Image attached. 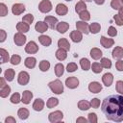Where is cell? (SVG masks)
Segmentation results:
<instances>
[{
  "mask_svg": "<svg viewBox=\"0 0 123 123\" xmlns=\"http://www.w3.org/2000/svg\"><path fill=\"white\" fill-rule=\"evenodd\" d=\"M102 112L110 121H123V95L112 94L106 97L101 104Z\"/></svg>",
  "mask_w": 123,
  "mask_h": 123,
  "instance_id": "1",
  "label": "cell"
},
{
  "mask_svg": "<svg viewBox=\"0 0 123 123\" xmlns=\"http://www.w3.org/2000/svg\"><path fill=\"white\" fill-rule=\"evenodd\" d=\"M48 86L51 89V91L54 92L55 94H58L59 95V94H62L63 92V84L59 79L50 82L48 84Z\"/></svg>",
  "mask_w": 123,
  "mask_h": 123,
  "instance_id": "2",
  "label": "cell"
},
{
  "mask_svg": "<svg viewBox=\"0 0 123 123\" xmlns=\"http://www.w3.org/2000/svg\"><path fill=\"white\" fill-rule=\"evenodd\" d=\"M52 3L50 0H41L38 4V10L42 13H48L52 11Z\"/></svg>",
  "mask_w": 123,
  "mask_h": 123,
  "instance_id": "3",
  "label": "cell"
},
{
  "mask_svg": "<svg viewBox=\"0 0 123 123\" xmlns=\"http://www.w3.org/2000/svg\"><path fill=\"white\" fill-rule=\"evenodd\" d=\"M63 118V113L61 111H55L49 113L48 115V120L51 123H57V122H61L62 121Z\"/></svg>",
  "mask_w": 123,
  "mask_h": 123,
  "instance_id": "4",
  "label": "cell"
},
{
  "mask_svg": "<svg viewBox=\"0 0 123 123\" xmlns=\"http://www.w3.org/2000/svg\"><path fill=\"white\" fill-rule=\"evenodd\" d=\"M27 40V37L26 36L24 35V33H20V32H17L14 36H13V42L15 43V45L17 46H23L25 44Z\"/></svg>",
  "mask_w": 123,
  "mask_h": 123,
  "instance_id": "5",
  "label": "cell"
},
{
  "mask_svg": "<svg viewBox=\"0 0 123 123\" xmlns=\"http://www.w3.org/2000/svg\"><path fill=\"white\" fill-rule=\"evenodd\" d=\"M30 81V75L27 71H20L17 76V82L21 86H26Z\"/></svg>",
  "mask_w": 123,
  "mask_h": 123,
  "instance_id": "6",
  "label": "cell"
},
{
  "mask_svg": "<svg viewBox=\"0 0 123 123\" xmlns=\"http://www.w3.org/2000/svg\"><path fill=\"white\" fill-rule=\"evenodd\" d=\"M76 28L78 31L82 32L85 35H87L89 33V25L86 21H83V20L77 21L76 22Z\"/></svg>",
  "mask_w": 123,
  "mask_h": 123,
  "instance_id": "7",
  "label": "cell"
},
{
  "mask_svg": "<svg viewBox=\"0 0 123 123\" xmlns=\"http://www.w3.org/2000/svg\"><path fill=\"white\" fill-rule=\"evenodd\" d=\"M65 86L68 88H70V89H74V88L78 87V86H79V80H78V78L77 77H74V76L66 78V80H65Z\"/></svg>",
  "mask_w": 123,
  "mask_h": 123,
  "instance_id": "8",
  "label": "cell"
},
{
  "mask_svg": "<svg viewBox=\"0 0 123 123\" xmlns=\"http://www.w3.org/2000/svg\"><path fill=\"white\" fill-rule=\"evenodd\" d=\"M37 51H38V46L33 40L29 41L25 46V52L28 54H36Z\"/></svg>",
  "mask_w": 123,
  "mask_h": 123,
  "instance_id": "9",
  "label": "cell"
},
{
  "mask_svg": "<svg viewBox=\"0 0 123 123\" xmlns=\"http://www.w3.org/2000/svg\"><path fill=\"white\" fill-rule=\"evenodd\" d=\"M25 10H26L25 6L21 3H15L12 7V12L14 15H20L21 13H23L25 12Z\"/></svg>",
  "mask_w": 123,
  "mask_h": 123,
  "instance_id": "10",
  "label": "cell"
},
{
  "mask_svg": "<svg viewBox=\"0 0 123 123\" xmlns=\"http://www.w3.org/2000/svg\"><path fill=\"white\" fill-rule=\"evenodd\" d=\"M44 21H45V23L48 25V27H49L50 29H56L57 24L59 23V22H58V18L55 17V16H51V15L45 16Z\"/></svg>",
  "mask_w": 123,
  "mask_h": 123,
  "instance_id": "11",
  "label": "cell"
},
{
  "mask_svg": "<svg viewBox=\"0 0 123 123\" xmlns=\"http://www.w3.org/2000/svg\"><path fill=\"white\" fill-rule=\"evenodd\" d=\"M88 90L91 93H99L102 90V85L99 82H91L88 85Z\"/></svg>",
  "mask_w": 123,
  "mask_h": 123,
  "instance_id": "12",
  "label": "cell"
},
{
  "mask_svg": "<svg viewBox=\"0 0 123 123\" xmlns=\"http://www.w3.org/2000/svg\"><path fill=\"white\" fill-rule=\"evenodd\" d=\"M70 38L73 42L75 43H78V42H81L82 39H83V33L78 31V30H75V31H72L70 33Z\"/></svg>",
  "mask_w": 123,
  "mask_h": 123,
  "instance_id": "13",
  "label": "cell"
},
{
  "mask_svg": "<svg viewBox=\"0 0 123 123\" xmlns=\"http://www.w3.org/2000/svg\"><path fill=\"white\" fill-rule=\"evenodd\" d=\"M100 43H101V45H102L104 48H107V49H108V48H111V46H113L114 40H113L112 38H108V37L102 36V37H100Z\"/></svg>",
  "mask_w": 123,
  "mask_h": 123,
  "instance_id": "14",
  "label": "cell"
},
{
  "mask_svg": "<svg viewBox=\"0 0 123 123\" xmlns=\"http://www.w3.org/2000/svg\"><path fill=\"white\" fill-rule=\"evenodd\" d=\"M32 99H33V92L30 90H24L21 96V102L25 105H28L30 104Z\"/></svg>",
  "mask_w": 123,
  "mask_h": 123,
  "instance_id": "15",
  "label": "cell"
},
{
  "mask_svg": "<svg viewBox=\"0 0 123 123\" xmlns=\"http://www.w3.org/2000/svg\"><path fill=\"white\" fill-rule=\"evenodd\" d=\"M68 12V8L66 5L62 4V3H60L56 6V13L58 15H61V16H63L65 15L66 13Z\"/></svg>",
  "mask_w": 123,
  "mask_h": 123,
  "instance_id": "16",
  "label": "cell"
},
{
  "mask_svg": "<svg viewBox=\"0 0 123 123\" xmlns=\"http://www.w3.org/2000/svg\"><path fill=\"white\" fill-rule=\"evenodd\" d=\"M102 82L106 86H111L112 82H113V75L111 73H110V72L105 73L102 76Z\"/></svg>",
  "mask_w": 123,
  "mask_h": 123,
  "instance_id": "17",
  "label": "cell"
},
{
  "mask_svg": "<svg viewBox=\"0 0 123 123\" xmlns=\"http://www.w3.org/2000/svg\"><path fill=\"white\" fill-rule=\"evenodd\" d=\"M44 105L45 103L41 98H37L33 103V109L36 111H41L44 109Z\"/></svg>",
  "mask_w": 123,
  "mask_h": 123,
  "instance_id": "18",
  "label": "cell"
},
{
  "mask_svg": "<svg viewBox=\"0 0 123 123\" xmlns=\"http://www.w3.org/2000/svg\"><path fill=\"white\" fill-rule=\"evenodd\" d=\"M111 56L115 60H121L123 58V48L120 46L114 47L112 52H111Z\"/></svg>",
  "mask_w": 123,
  "mask_h": 123,
  "instance_id": "19",
  "label": "cell"
},
{
  "mask_svg": "<svg viewBox=\"0 0 123 123\" xmlns=\"http://www.w3.org/2000/svg\"><path fill=\"white\" fill-rule=\"evenodd\" d=\"M48 28H49V27H48V25L45 23V21H37V22L36 23V25H35L36 31L38 32V33H41V34L44 33V32H46Z\"/></svg>",
  "mask_w": 123,
  "mask_h": 123,
  "instance_id": "20",
  "label": "cell"
},
{
  "mask_svg": "<svg viewBox=\"0 0 123 123\" xmlns=\"http://www.w3.org/2000/svg\"><path fill=\"white\" fill-rule=\"evenodd\" d=\"M38 41L45 47H48L51 45L52 43V39L49 36H46V35H41L38 37Z\"/></svg>",
  "mask_w": 123,
  "mask_h": 123,
  "instance_id": "21",
  "label": "cell"
},
{
  "mask_svg": "<svg viewBox=\"0 0 123 123\" xmlns=\"http://www.w3.org/2000/svg\"><path fill=\"white\" fill-rule=\"evenodd\" d=\"M16 30L20 33H27L30 30V25L26 22H23V21L18 22L16 24Z\"/></svg>",
  "mask_w": 123,
  "mask_h": 123,
  "instance_id": "22",
  "label": "cell"
},
{
  "mask_svg": "<svg viewBox=\"0 0 123 123\" xmlns=\"http://www.w3.org/2000/svg\"><path fill=\"white\" fill-rule=\"evenodd\" d=\"M68 29H69V24L67 22H64V21L59 22L57 24V27H56V30L61 34H64Z\"/></svg>",
  "mask_w": 123,
  "mask_h": 123,
  "instance_id": "23",
  "label": "cell"
},
{
  "mask_svg": "<svg viewBox=\"0 0 123 123\" xmlns=\"http://www.w3.org/2000/svg\"><path fill=\"white\" fill-rule=\"evenodd\" d=\"M24 64H25V66H26L27 68L32 69V68H34V67L36 66V64H37V59H36L35 57H28V58L25 59Z\"/></svg>",
  "mask_w": 123,
  "mask_h": 123,
  "instance_id": "24",
  "label": "cell"
},
{
  "mask_svg": "<svg viewBox=\"0 0 123 123\" xmlns=\"http://www.w3.org/2000/svg\"><path fill=\"white\" fill-rule=\"evenodd\" d=\"M102 56H103V53H102V51H101L99 48L94 47V48H92V49L90 50V57H91L93 60H95V61L100 60V59L102 58Z\"/></svg>",
  "mask_w": 123,
  "mask_h": 123,
  "instance_id": "25",
  "label": "cell"
},
{
  "mask_svg": "<svg viewBox=\"0 0 123 123\" xmlns=\"http://www.w3.org/2000/svg\"><path fill=\"white\" fill-rule=\"evenodd\" d=\"M56 58L59 60V61H64L66 58H67V51L62 49V48H59L57 51H56V54H55Z\"/></svg>",
  "mask_w": 123,
  "mask_h": 123,
  "instance_id": "26",
  "label": "cell"
},
{
  "mask_svg": "<svg viewBox=\"0 0 123 123\" xmlns=\"http://www.w3.org/2000/svg\"><path fill=\"white\" fill-rule=\"evenodd\" d=\"M17 115L18 117L21 119V120H25L29 117L30 115V112H29V110L26 109V108H20L18 111H17Z\"/></svg>",
  "mask_w": 123,
  "mask_h": 123,
  "instance_id": "27",
  "label": "cell"
},
{
  "mask_svg": "<svg viewBox=\"0 0 123 123\" xmlns=\"http://www.w3.org/2000/svg\"><path fill=\"white\" fill-rule=\"evenodd\" d=\"M58 46H59V48H62L66 51L70 50V44L66 38H60L58 40Z\"/></svg>",
  "mask_w": 123,
  "mask_h": 123,
  "instance_id": "28",
  "label": "cell"
},
{
  "mask_svg": "<svg viewBox=\"0 0 123 123\" xmlns=\"http://www.w3.org/2000/svg\"><path fill=\"white\" fill-rule=\"evenodd\" d=\"M0 59H1V63H5V62H8L11 59H10V55L8 53V51L4 48H1L0 49Z\"/></svg>",
  "mask_w": 123,
  "mask_h": 123,
  "instance_id": "29",
  "label": "cell"
},
{
  "mask_svg": "<svg viewBox=\"0 0 123 123\" xmlns=\"http://www.w3.org/2000/svg\"><path fill=\"white\" fill-rule=\"evenodd\" d=\"M80 65H81V67L84 71H87L91 67V63H90L89 60L86 59V58H83V59L80 60Z\"/></svg>",
  "mask_w": 123,
  "mask_h": 123,
  "instance_id": "30",
  "label": "cell"
},
{
  "mask_svg": "<svg viewBox=\"0 0 123 123\" xmlns=\"http://www.w3.org/2000/svg\"><path fill=\"white\" fill-rule=\"evenodd\" d=\"M14 76H15V72L12 68H8L4 72V77H5L6 81H8V82H12L14 79Z\"/></svg>",
  "mask_w": 123,
  "mask_h": 123,
  "instance_id": "31",
  "label": "cell"
},
{
  "mask_svg": "<svg viewBox=\"0 0 123 123\" xmlns=\"http://www.w3.org/2000/svg\"><path fill=\"white\" fill-rule=\"evenodd\" d=\"M90 103L86 100H80L78 102V108L81 111H87L88 109H90Z\"/></svg>",
  "mask_w": 123,
  "mask_h": 123,
  "instance_id": "32",
  "label": "cell"
},
{
  "mask_svg": "<svg viewBox=\"0 0 123 123\" xmlns=\"http://www.w3.org/2000/svg\"><path fill=\"white\" fill-rule=\"evenodd\" d=\"M86 2H84V1H79L78 3H76V5H75V12H77V13H80V12H84V11H86Z\"/></svg>",
  "mask_w": 123,
  "mask_h": 123,
  "instance_id": "33",
  "label": "cell"
},
{
  "mask_svg": "<svg viewBox=\"0 0 123 123\" xmlns=\"http://www.w3.org/2000/svg\"><path fill=\"white\" fill-rule=\"evenodd\" d=\"M59 105V99L58 98H55V97H50L47 102H46V107L48 109H52V108H55L56 106Z\"/></svg>",
  "mask_w": 123,
  "mask_h": 123,
  "instance_id": "34",
  "label": "cell"
},
{
  "mask_svg": "<svg viewBox=\"0 0 123 123\" xmlns=\"http://www.w3.org/2000/svg\"><path fill=\"white\" fill-rule=\"evenodd\" d=\"M55 74H56V76L57 77H61V76H62V74H63V72H64V66H63V64L62 63H57L56 65H55Z\"/></svg>",
  "mask_w": 123,
  "mask_h": 123,
  "instance_id": "35",
  "label": "cell"
},
{
  "mask_svg": "<svg viewBox=\"0 0 123 123\" xmlns=\"http://www.w3.org/2000/svg\"><path fill=\"white\" fill-rule=\"evenodd\" d=\"M100 30H101V26L97 22H93V23H91L89 25V33H91V34H94L95 35V34L99 33Z\"/></svg>",
  "mask_w": 123,
  "mask_h": 123,
  "instance_id": "36",
  "label": "cell"
},
{
  "mask_svg": "<svg viewBox=\"0 0 123 123\" xmlns=\"http://www.w3.org/2000/svg\"><path fill=\"white\" fill-rule=\"evenodd\" d=\"M111 7L113 10L119 11V10L123 9V3L121 0H111Z\"/></svg>",
  "mask_w": 123,
  "mask_h": 123,
  "instance_id": "37",
  "label": "cell"
},
{
  "mask_svg": "<svg viewBox=\"0 0 123 123\" xmlns=\"http://www.w3.org/2000/svg\"><path fill=\"white\" fill-rule=\"evenodd\" d=\"M49 68H50V62L47 60H42L39 62V69H40V71L46 72V71L49 70Z\"/></svg>",
  "mask_w": 123,
  "mask_h": 123,
  "instance_id": "38",
  "label": "cell"
},
{
  "mask_svg": "<svg viewBox=\"0 0 123 123\" xmlns=\"http://www.w3.org/2000/svg\"><path fill=\"white\" fill-rule=\"evenodd\" d=\"M91 70H92V72H94L95 74H99V73H101L102 72V70H103V66H102V64L101 63H99V62H93L92 64H91Z\"/></svg>",
  "mask_w": 123,
  "mask_h": 123,
  "instance_id": "39",
  "label": "cell"
},
{
  "mask_svg": "<svg viewBox=\"0 0 123 123\" xmlns=\"http://www.w3.org/2000/svg\"><path fill=\"white\" fill-rule=\"evenodd\" d=\"M10 93H11V87H10L8 85H7L6 86L0 88V96H1L2 98H6V97H8Z\"/></svg>",
  "mask_w": 123,
  "mask_h": 123,
  "instance_id": "40",
  "label": "cell"
},
{
  "mask_svg": "<svg viewBox=\"0 0 123 123\" xmlns=\"http://www.w3.org/2000/svg\"><path fill=\"white\" fill-rule=\"evenodd\" d=\"M100 63L102 64L103 68H106V69H110L111 67V62L110 59L108 58H101V62Z\"/></svg>",
  "mask_w": 123,
  "mask_h": 123,
  "instance_id": "41",
  "label": "cell"
},
{
  "mask_svg": "<svg viewBox=\"0 0 123 123\" xmlns=\"http://www.w3.org/2000/svg\"><path fill=\"white\" fill-rule=\"evenodd\" d=\"M79 17H80L81 20L86 22V21H88L90 19V13H89V12L87 10H86V11H84V12L79 13Z\"/></svg>",
  "mask_w": 123,
  "mask_h": 123,
  "instance_id": "42",
  "label": "cell"
},
{
  "mask_svg": "<svg viewBox=\"0 0 123 123\" xmlns=\"http://www.w3.org/2000/svg\"><path fill=\"white\" fill-rule=\"evenodd\" d=\"M10 62L12 64V65H18L20 62H21V57L19 55H12L11 57V60H10Z\"/></svg>",
  "mask_w": 123,
  "mask_h": 123,
  "instance_id": "43",
  "label": "cell"
},
{
  "mask_svg": "<svg viewBox=\"0 0 123 123\" xmlns=\"http://www.w3.org/2000/svg\"><path fill=\"white\" fill-rule=\"evenodd\" d=\"M10 101H11V103H12V104H18L19 102H21V97H20V94L18 93V92H14L12 96H11V98H10Z\"/></svg>",
  "mask_w": 123,
  "mask_h": 123,
  "instance_id": "44",
  "label": "cell"
},
{
  "mask_svg": "<svg viewBox=\"0 0 123 123\" xmlns=\"http://www.w3.org/2000/svg\"><path fill=\"white\" fill-rule=\"evenodd\" d=\"M8 12H9V11H8L7 6L4 3H0V16L4 17V16L8 15Z\"/></svg>",
  "mask_w": 123,
  "mask_h": 123,
  "instance_id": "45",
  "label": "cell"
},
{
  "mask_svg": "<svg viewBox=\"0 0 123 123\" xmlns=\"http://www.w3.org/2000/svg\"><path fill=\"white\" fill-rule=\"evenodd\" d=\"M22 21H23V22H26V23H28V24L30 25V24H32L33 21H34V15H33L32 13H27L26 15L23 16Z\"/></svg>",
  "mask_w": 123,
  "mask_h": 123,
  "instance_id": "46",
  "label": "cell"
},
{
  "mask_svg": "<svg viewBox=\"0 0 123 123\" xmlns=\"http://www.w3.org/2000/svg\"><path fill=\"white\" fill-rule=\"evenodd\" d=\"M77 69H78V65H77L75 62H69V63L67 64V66H66L67 72H70V73L75 72Z\"/></svg>",
  "mask_w": 123,
  "mask_h": 123,
  "instance_id": "47",
  "label": "cell"
},
{
  "mask_svg": "<svg viewBox=\"0 0 123 123\" xmlns=\"http://www.w3.org/2000/svg\"><path fill=\"white\" fill-rule=\"evenodd\" d=\"M87 120H88V122H90V123H97L98 118H97L96 113H95V112H89V113L87 114Z\"/></svg>",
  "mask_w": 123,
  "mask_h": 123,
  "instance_id": "48",
  "label": "cell"
},
{
  "mask_svg": "<svg viewBox=\"0 0 123 123\" xmlns=\"http://www.w3.org/2000/svg\"><path fill=\"white\" fill-rule=\"evenodd\" d=\"M115 88H116V91L119 94L123 95V81H120V80L117 81L116 85H115Z\"/></svg>",
  "mask_w": 123,
  "mask_h": 123,
  "instance_id": "49",
  "label": "cell"
},
{
  "mask_svg": "<svg viewBox=\"0 0 123 123\" xmlns=\"http://www.w3.org/2000/svg\"><path fill=\"white\" fill-rule=\"evenodd\" d=\"M108 35H109L110 37H116V36H117V30L115 29V27L110 26L109 29H108Z\"/></svg>",
  "mask_w": 123,
  "mask_h": 123,
  "instance_id": "50",
  "label": "cell"
},
{
  "mask_svg": "<svg viewBox=\"0 0 123 123\" xmlns=\"http://www.w3.org/2000/svg\"><path fill=\"white\" fill-rule=\"evenodd\" d=\"M90 106L93 108V109H98L99 106H100V100L98 98H93L91 101H90Z\"/></svg>",
  "mask_w": 123,
  "mask_h": 123,
  "instance_id": "51",
  "label": "cell"
},
{
  "mask_svg": "<svg viewBox=\"0 0 123 123\" xmlns=\"http://www.w3.org/2000/svg\"><path fill=\"white\" fill-rule=\"evenodd\" d=\"M113 19H114L116 25H118V26H123V20L121 19V17H120L118 14L113 15Z\"/></svg>",
  "mask_w": 123,
  "mask_h": 123,
  "instance_id": "52",
  "label": "cell"
},
{
  "mask_svg": "<svg viewBox=\"0 0 123 123\" xmlns=\"http://www.w3.org/2000/svg\"><path fill=\"white\" fill-rule=\"evenodd\" d=\"M115 67H116L117 71H123V61L122 60H118L115 62Z\"/></svg>",
  "mask_w": 123,
  "mask_h": 123,
  "instance_id": "53",
  "label": "cell"
},
{
  "mask_svg": "<svg viewBox=\"0 0 123 123\" xmlns=\"http://www.w3.org/2000/svg\"><path fill=\"white\" fill-rule=\"evenodd\" d=\"M7 38V33L5 30L1 29L0 30V42H4Z\"/></svg>",
  "mask_w": 123,
  "mask_h": 123,
  "instance_id": "54",
  "label": "cell"
},
{
  "mask_svg": "<svg viewBox=\"0 0 123 123\" xmlns=\"http://www.w3.org/2000/svg\"><path fill=\"white\" fill-rule=\"evenodd\" d=\"M5 123H16V120L12 116H8L5 119Z\"/></svg>",
  "mask_w": 123,
  "mask_h": 123,
  "instance_id": "55",
  "label": "cell"
},
{
  "mask_svg": "<svg viewBox=\"0 0 123 123\" xmlns=\"http://www.w3.org/2000/svg\"><path fill=\"white\" fill-rule=\"evenodd\" d=\"M6 79H5V77L3 78V77H1L0 78V88H2V87H4V86H7V84H6V81H5Z\"/></svg>",
  "mask_w": 123,
  "mask_h": 123,
  "instance_id": "56",
  "label": "cell"
},
{
  "mask_svg": "<svg viewBox=\"0 0 123 123\" xmlns=\"http://www.w3.org/2000/svg\"><path fill=\"white\" fill-rule=\"evenodd\" d=\"M87 121H88V120H87L86 118L82 117V116H81V117H78V118L76 119V122H77V123H79V122H84V123H86V122H87Z\"/></svg>",
  "mask_w": 123,
  "mask_h": 123,
  "instance_id": "57",
  "label": "cell"
},
{
  "mask_svg": "<svg viewBox=\"0 0 123 123\" xmlns=\"http://www.w3.org/2000/svg\"><path fill=\"white\" fill-rule=\"evenodd\" d=\"M94 2H95V4H97V5H103L104 3H105V0H93Z\"/></svg>",
  "mask_w": 123,
  "mask_h": 123,
  "instance_id": "58",
  "label": "cell"
},
{
  "mask_svg": "<svg viewBox=\"0 0 123 123\" xmlns=\"http://www.w3.org/2000/svg\"><path fill=\"white\" fill-rule=\"evenodd\" d=\"M118 15L121 17V19L123 20V9H121V10H119L118 11Z\"/></svg>",
  "mask_w": 123,
  "mask_h": 123,
  "instance_id": "59",
  "label": "cell"
},
{
  "mask_svg": "<svg viewBox=\"0 0 123 123\" xmlns=\"http://www.w3.org/2000/svg\"><path fill=\"white\" fill-rule=\"evenodd\" d=\"M81 1H84V2H91L92 0H81Z\"/></svg>",
  "mask_w": 123,
  "mask_h": 123,
  "instance_id": "60",
  "label": "cell"
},
{
  "mask_svg": "<svg viewBox=\"0 0 123 123\" xmlns=\"http://www.w3.org/2000/svg\"><path fill=\"white\" fill-rule=\"evenodd\" d=\"M65 1H67V2H70V1H72V0H65Z\"/></svg>",
  "mask_w": 123,
  "mask_h": 123,
  "instance_id": "61",
  "label": "cell"
},
{
  "mask_svg": "<svg viewBox=\"0 0 123 123\" xmlns=\"http://www.w3.org/2000/svg\"><path fill=\"white\" fill-rule=\"evenodd\" d=\"M121 1H122V3H123V0H121Z\"/></svg>",
  "mask_w": 123,
  "mask_h": 123,
  "instance_id": "62",
  "label": "cell"
}]
</instances>
